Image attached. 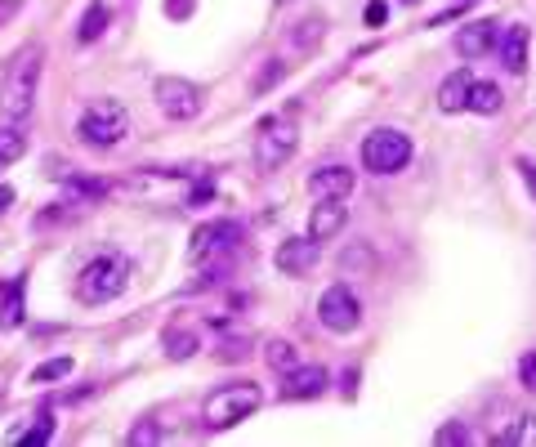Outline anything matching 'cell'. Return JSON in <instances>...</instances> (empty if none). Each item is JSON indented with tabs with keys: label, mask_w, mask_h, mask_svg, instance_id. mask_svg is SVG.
Listing matches in <instances>:
<instances>
[{
	"label": "cell",
	"mask_w": 536,
	"mask_h": 447,
	"mask_svg": "<svg viewBox=\"0 0 536 447\" xmlns=\"http://www.w3.org/2000/svg\"><path fill=\"white\" fill-rule=\"evenodd\" d=\"M152 94H157V108L166 112L170 121H193L201 112V85L184 81V76H161L157 85H152Z\"/></svg>",
	"instance_id": "cell-6"
},
{
	"label": "cell",
	"mask_w": 536,
	"mask_h": 447,
	"mask_svg": "<svg viewBox=\"0 0 536 447\" xmlns=\"http://www.w3.org/2000/svg\"><path fill=\"white\" fill-rule=\"evenodd\" d=\"M528 45H532V32L523 23L505 27V36H496V54H501V68L519 76L523 68H528Z\"/></svg>",
	"instance_id": "cell-11"
},
{
	"label": "cell",
	"mask_w": 536,
	"mask_h": 447,
	"mask_svg": "<svg viewBox=\"0 0 536 447\" xmlns=\"http://www.w3.org/2000/svg\"><path fill=\"white\" fill-rule=\"evenodd\" d=\"M126 287H130V264L121 260L117 251H103V255H94V260L81 269V278H76V300L81 304H108V300H117Z\"/></svg>",
	"instance_id": "cell-4"
},
{
	"label": "cell",
	"mask_w": 536,
	"mask_h": 447,
	"mask_svg": "<svg viewBox=\"0 0 536 447\" xmlns=\"http://www.w3.org/2000/svg\"><path fill=\"white\" fill-rule=\"evenodd\" d=\"M469 85H474V76H469L465 68H461V72H452L443 85H438V108H443V112H465Z\"/></svg>",
	"instance_id": "cell-17"
},
{
	"label": "cell",
	"mask_w": 536,
	"mask_h": 447,
	"mask_svg": "<svg viewBox=\"0 0 536 447\" xmlns=\"http://www.w3.org/2000/svg\"><path fill=\"white\" fill-rule=\"evenodd\" d=\"M260 407H264V389L255 385V380H237V385H219L215 394L206 398L201 421H206V430H233V425H242L246 416H255Z\"/></svg>",
	"instance_id": "cell-2"
},
{
	"label": "cell",
	"mask_w": 536,
	"mask_h": 447,
	"mask_svg": "<svg viewBox=\"0 0 536 447\" xmlns=\"http://www.w3.org/2000/svg\"><path fill=\"white\" fill-rule=\"evenodd\" d=\"M41 45H27L14 59V68L5 76V94H0V121L9 126H23L36 108V85H41Z\"/></svg>",
	"instance_id": "cell-1"
},
{
	"label": "cell",
	"mask_w": 536,
	"mask_h": 447,
	"mask_svg": "<svg viewBox=\"0 0 536 447\" xmlns=\"http://www.w3.org/2000/svg\"><path fill=\"white\" fill-rule=\"evenodd\" d=\"M322 389H327V372L322 367H295V372H286V398H318Z\"/></svg>",
	"instance_id": "cell-15"
},
{
	"label": "cell",
	"mask_w": 536,
	"mask_h": 447,
	"mask_svg": "<svg viewBox=\"0 0 536 447\" xmlns=\"http://www.w3.org/2000/svg\"><path fill=\"white\" fill-rule=\"evenodd\" d=\"M277 5H291V0H277Z\"/></svg>",
	"instance_id": "cell-32"
},
{
	"label": "cell",
	"mask_w": 536,
	"mask_h": 447,
	"mask_svg": "<svg viewBox=\"0 0 536 447\" xmlns=\"http://www.w3.org/2000/svg\"><path fill=\"white\" fill-rule=\"evenodd\" d=\"M309 193L318 197V202L322 197H340L344 202V197L353 193V170L349 166H318L309 175Z\"/></svg>",
	"instance_id": "cell-14"
},
{
	"label": "cell",
	"mask_w": 536,
	"mask_h": 447,
	"mask_svg": "<svg viewBox=\"0 0 536 447\" xmlns=\"http://www.w3.org/2000/svg\"><path fill=\"white\" fill-rule=\"evenodd\" d=\"M465 108H469V112H478V117H496V112L505 108L501 85H492V81H474V85H469Z\"/></svg>",
	"instance_id": "cell-16"
},
{
	"label": "cell",
	"mask_w": 536,
	"mask_h": 447,
	"mask_svg": "<svg viewBox=\"0 0 536 447\" xmlns=\"http://www.w3.org/2000/svg\"><path fill=\"white\" fill-rule=\"evenodd\" d=\"M130 135V112L117 99H90L76 117V139L90 148H117Z\"/></svg>",
	"instance_id": "cell-3"
},
{
	"label": "cell",
	"mask_w": 536,
	"mask_h": 447,
	"mask_svg": "<svg viewBox=\"0 0 536 447\" xmlns=\"http://www.w3.org/2000/svg\"><path fill=\"white\" fill-rule=\"evenodd\" d=\"M385 18H389V5H385V0H371V5H367V27H380Z\"/></svg>",
	"instance_id": "cell-28"
},
{
	"label": "cell",
	"mask_w": 536,
	"mask_h": 447,
	"mask_svg": "<svg viewBox=\"0 0 536 447\" xmlns=\"http://www.w3.org/2000/svg\"><path fill=\"white\" fill-rule=\"evenodd\" d=\"M318 318H322V327L335 331V336H349V331H358V322H362V304L358 296H353L344 282H335V287L322 291V300H318Z\"/></svg>",
	"instance_id": "cell-7"
},
{
	"label": "cell",
	"mask_w": 536,
	"mask_h": 447,
	"mask_svg": "<svg viewBox=\"0 0 536 447\" xmlns=\"http://www.w3.org/2000/svg\"><path fill=\"white\" fill-rule=\"evenodd\" d=\"M519 385L528 389V394H536V349L519 358Z\"/></svg>",
	"instance_id": "cell-25"
},
{
	"label": "cell",
	"mask_w": 536,
	"mask_h": 447,
	"mask_svg": "<svg viewBox=\"0 0 536 447\" xmlns=\"http://www.w3.org/2000/svg\"><path fill=\"white\" fill-rule=\"evenodd\" d=\"M273 264H277V273H286V278H304V273L318 264V242H313V237H286V242L277 246Z\"/></svg>",
	"instance_id": "cell-10"
},
{
	"label": "cell",
	"mask_w": 536,
	"mask_h": 447,
	"mask_svg": "<svg viewBox=\"0 0 536 447\" xmlns=\"http://www.w3.org/2000/svg\"><path fill=\"white\" fill-rule=\"evenodd\" d=\"M72 372V358H50V363H41L32 372V385H50V380H63Z\"/></svg>",
	"instance_id": "cell-23"
},
{
	"label": "cell",
	"mask_w": 536,
	"mask_h": 447,
	"mask_svg": "<svg viewBox=\"0 0 536 447\" xmlns=\"http://www.w3.org/2000/svg\"><path fill=\"white\" fill-rule=\"evenodd\" d=\"M27 152V135H23V126H9V121H0V170L5 166H14L18 157Z\"/></svg>",
	"instance_id": "cell-18"
},
{
	"label": "cell",
	"mask_w": 536,
	"mask_h": 447,
	"mask_svg": "<svg viewBox=\"0 0 536 447\" xmlns=\"http://www.w3.org/2000/svg\"><path fill=\"white\" fill-rule=\"evenodd\" d=\"M344 220H349V211H344L340 197H322L309 215V237L313 242H331V237L344 228Z\"/></svg>",
	"instance_id": "cell-13"
},
{
	"label": "cell",
	"mask_w": 536,
	"mask_h": 447,
	"mask_svg": "<svg viewBox=\"0 0 536 447\" xmlns=\"http://www.w3.org/2000/svg\"><path fill=\"white\" fill-rule=\"evenodd\" d=\"M434 443H469V430L465 425H443V430L434 434Z\"/></svg>",
	"instance_id": "cell-27"
},
{
	"label": "cell",
	"mask_w": 536,
	"mask_h": 447,
	"mask_svg": "<svg viewBox=\"0 0 536 447\" xmlns=\"http://www.w3.org/2000/svg\"><path fill=\"white\" fill-rule=\"evenodd\" d=\"M496 27L501 23H492V18L461 27V32H456V54H461V59H483L487 50H496V36H501Z\"/></svg>",
	"instance_id": "cell-12"
},
{
	"label": "cell",
	"mask_w": 536,
	"mask_h": 447,
	"mask_svg": "<svg viewBox=\"0 0 536 447\" xmlns=\"http://www.w3.org/2000/svg\"><path fill=\"white\" fill-rule=\"evenodd\" d=\"M407 5H411V0H407Z\"/></svg>",
	"instance_id": "cell-33"
},
{
	"label": "cell",
	"mask_w": 536,
	"mask_h": 447,
	"mask_svg": "<svg viewBox=\"0 0 536 447\" xmlns=\"http://www.w3.org/2000/svg\"><path fill=\"white\" fill-rule=\"evenodd\" d=\"M242 242V228H237L233 220H215V224H201L193 233V264H215L219 255H228L233 246Z\"/></svg>",
	"instance_id": "cell-8"
},
{
	"label": "cell",
	"mask_w": 536,
	"mask_h": 447,
	"mask_svg": "<svg viewBox=\"0 0 536 447\" xmlns=\"http://www.w3.org/2000/svg\"><path fill=\"white\" fill-rule=\"evenodd\" d=\"M130 443H161V425L157 421H143L130 430Z\"/></svg>",
	"instance_id": "cell-26"
},
{
	"label": "cell",
	"mask_w": 536,
	"mask_h": 447,
	"mask_svg": "<svg viewBox=\"0 0 536 447\" xmlns=\"http://www.w3.org/2000/svg\"><path fill=\"white\" fill-rule=\"evenodd\" d=\"M407 161H411V139L402 135V130H376V135H367V144H362V166H367L371 175H398Z\"/></svg>",
	"instance_id": "cell-5"
},
{
	"label": "cell",
	"mask_w": 536,
	"mask_h": 447,
	"mask_svg": "<svg viewBox=\"0 0 536 447\" xmlns=\"http://www.w3.org/2000/svg\"><path fill=\"white\" fill-rule=\"evenodd\" d=\"M295 152V126L291 121H264L260 126V144H255V161H260V170H277L286 166Z\"/></svg>",
	"instance_id": "cell-9"
},
{
	"label": "cell",
	"mask_w": 536,
	"mask_h": 447,
	"mask_svg": "<svg viewBox=\"0 0 536 447\" xmlns=\"http://www.w3.org/2000/svg\"><path fill=\"white\" fill-rule=\"evenodd\" d=\"M264 354H268V367H277V372H295V367H300V354H295V345H291V340H268V349H264Z\"/></svg>",
	"instance_id": "cell-20"
},
{
	"label": "cell",
	"mask_w": 536,
	"mask_h": 447,
	"mask_svg": "<svg viewBox=\"0 0 536 447\" xmlns=\"http://www.w3.org/2000/svg\"><path fill=\"white\" fill-rule=\"evenodd\" d=\"M277 81H282V63H273V68H264L260 76H255V94H260L264 85H277Z\"/></svg>",
	"instance_id": "cell-29"
},
{
	"label": "cell",
	"mask_w": 536,
	"mask_h": 447,
	"mask_svg": "<svg viewBox=\"0 0 536 447\" xmlns=\"http://www.w3.org/2000/svg\"><path fill=\"white\" fill-rule=\"evenodd\" d=\"M9 202H14V188H0V215L9 211Z\"/></svg>",
	"instance_id": "cell-31"
},
{
	"label": "cell",
	"mask_w": 536,
	"mask_h": 447,
	"mask_svg": "<svg viewBox=\"0 0 536 447\" xmlns=\"http://www.w3.org/2000/svg\"><path fill=\"white\" fill-rule=\"evenodd\" d=\"M50 439H54V421H41V425H32V430L9 434V443H50Z\"/></svg>",
	"instance_id": "cell-24"
},
{
	"label": "cell",
	"mask_w": 536,
	"mask_h": 447,
	"mask_svg": "<svg viewBox=\"0 0 536 447\" xmlns=\"http://www.w3.org/2000/svg\"><path fill=\"white\" fill-rule=\"evenodd\" d=\"M5 313H0V322H5V327H14V322H23V278L18 282H9L5 287Z\"/></svg>",
	"instance_id": "cell-22"
},
{
	"label": "cell",
	"mask_w": 536,
	"mask_h": 447,
	"mask_svg": "<svg viewBox=\"0 0 536 447\" xmlns=\"http://www.w3.org/2000/svg\"><path fill=\"white\" fill-rule=\"evenodd\" d=\"M103 27H108V5H103V0H94V5L81 14V27H76V41H81V45L99 41Z\"/></svg>",
	"instance_id": "cell-19"
},
{
	"label": "cell",
	"mask_w": 536,
	"mask_h": 447,
	"mask_svg": "<svg viewBox=\"0 0 536 447\" xmlns=\"http://www.w3.org/2000/svg\"><path fill=\"white\" fill-rule=\"evenodd\" d=\"M197 349H201L197 331H170V336H166V354L170 358H193Z\"/></svg>",
	"instance_id": "cell-21"
},
{
	"label": "cell",
	"mask_w": 536,
	"mask_h": 447,
	"mask_svg": "<svg viewBox=\"0 0 536 447\" xmlns=\"http://www.w3.org/2000/svg\"><path fill=\"white\" fill-rule=\"evenodd\" d=\"M188 9H193V0H170V14H175V18H184Z\"/></svg>",
	"instance_id": "cell-30"
}]
</instances>
